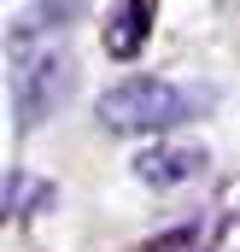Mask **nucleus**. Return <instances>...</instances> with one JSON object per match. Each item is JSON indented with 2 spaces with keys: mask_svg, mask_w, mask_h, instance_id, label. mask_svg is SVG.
<instances>
[{
  "mask_svg": "<svg viewBox=\"0 0 240 252\" xmlns=\"http://www.w3.org/2000/svg\"><path fill=\"white\" fill-rule=\"evenodd\" d=\"M217 106L211 88L199 82H158V76H129L100 94V124L118 135H158V129L193 124Z\"/></svg>",
  "mask_w": 240,
  "mask_h": 252,
  "instance_id": "obj_1",
  "label": "nucleus"
},
{
  "mask_svg": "<svg viewBox=\"0 0 240 252\" xmlns=\"http://www.w3.org/2000/svg\"><path fill=\"white\" fill-rule=\"evenodd\" d=\"M76 88V59L64 41H18L12 53V118L18 124H41L47 112H59Z\"/></svg>",
  "mask_w": 240,
  "mask_h": 252,
  "instance_id": "obj_2",
  "label": "nucleus"
},
{
  "mask_svg": "<svg viewBox=\"0 0 240 252\" xmlns=\"http://www.w3.org/2000/svg\"><path fill=\"white\" fill-rule=\"evenodd\" d=\"M205 170H211V153L199 141H158V147L135 153V176L147 188H181V182H193Z\"/></svg>",
  "mask_w": 240,
  "mask_h": 252,
  "instance_id": "obj_3",
  "label": "nucleus"
},
{
  "mask_svg": "<svg viewBox=\"0 0 240 252\" xmlns=\"http://www.w3.org/2000/svg\"><path fill=\"white\" fill-rule=\"evenodd\" d=\"M147 30H152V0H123L106 18V53L112 59H135L147 47Z\"/></svg>",
  "mask_w": 240,
  "mask_h": 252,
  "instance_id": "obj_4",
  "label": "nucleus"
},
{
  "mask_svg": "<svg viewBox=\"0 0 240 252\" xmlns=\"http://www.w3.org/2000/svg\"><path fill=\"white\" fill-rule=\"evenodd\" d=\"M76 6H82V0H35V12H30L24 24H35V35H41V30H59V24H70Z\"/></svg>",
  "mask_w": 240,
  "mask_h": 252,
  "instance_id": "obj_5",
  "label": "nucleus"
}]
</instances>
